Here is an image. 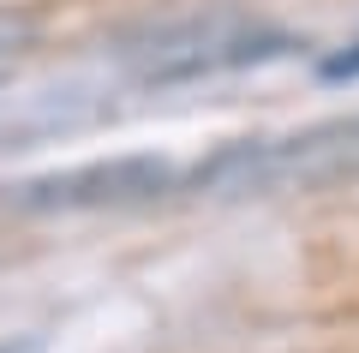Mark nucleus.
Masks as SVG:
<instances>
[{
    "instance_id": "f257e3e1",
    "label": "nucleus",
    "mask_w": 359,
    "mask_h": 353,
    "mask_svg": "<svg viewBox=\"0 0 359 353\" xmlns=\"http://www.w3.org/2000/svg\"><path fill=\"white\" fill-rule=\"evenodd\" d=\"M282 48H287V36L216 13V18H186V25L156 30L144 48H132V72L144 84H180V78H210V72L276 60Z\"/></svg>"
},
{
    "instance_id": "39448f33",
    "label": "nucleus",
    "mask_w": 359,
    "mask_h": 353,
    "mask_svg": "<svg viewBox=\"0 0 359 353\" xmlns=\"http://www.w3.org/2000/svg\"><path fill=\"white\" fill-rule=\"evenodd\" d=\"M0 353H13V347H0Z\"/></svg>"
},
{
    "instance_id": "20e7f679",
    "label": "nucleus",
    "mask_w": 359,
    "mask_h": 353,
    "mask_svg": "<svg viewBox=\"0 0 359 353\" xmlns=\"http://www.w3.org/2000/svg\"><path fill=\"white\" fill-rule=\"evenodd\" d=\"M6 84H13V66H6V54H0V90H6Z\"/></svg>"
},
{
    "instance_id": "f03ea898",
    "label": "nucleus",
    "mask_w": 359,
    "mask_h": 353,
    "mask_svg": "<svg viewBox=\"0 0 359 353\" xmlns=\"http://www.w3.org/2000/svg\"><path fill=\"white\" fill-rule=\"evenodd\" d=\"M168 168L150 156H126V162H96V168H66L48 180H25L13 186L18 210H84V204H132L168 186Z\"/></svg>"
},
{
    "instance_id": "7ed1b4c3",
    "label": "nucleus",
    "mask_w": 359,
    "mask_h": 353,
    "mask_svg": "<svg viewBox=\"0 0 359 353\" xmlns=\"http://www.w3.org/2000/svg\"><path fill=\"white\" fill-rule=\"evenodd\" d=\"M318 78H323V84H353V78H359V42H353V48H341V54H323Z\"/></svg>"
}]
</instances>
